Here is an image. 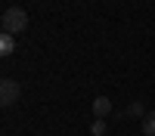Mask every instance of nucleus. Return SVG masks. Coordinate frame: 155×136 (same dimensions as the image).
I'll return each mask as SVG.
<instances>
[{
	"mask_svg": "<svg viewBox=\"0 0 155 136\" xmlns=\"http://www.w3.org/2000/svg\"><path fill=\"white\" fill-rule=\"evenodd\" d=\"M0 25H3V34H22L25 28H28V12H25L22 6H9L3 9V19H0Z\"/></svg>",
	"mask_w": 155,
	"mask_h": 136,
	"instance_id": "f257e3e1",
	"label": "nucleus"
},
{
	"mask_svg": "<svg viewBox=\"0 0 155 136\" xmlns=\"http://www.w3.org/2000/svg\"><path fill=\"white\" fill-rule=\"evenodd\" d=\"M19 96H22V84H19V81H12V77H3V81H0V105L19 102Z\"/></svg>",
	"mask_w": 155,
	"mask_h": 136,
	"instance_id": "f03ea898",
	"label": "nucleus"
},
{
	"mask_svg": "<svg viewBox=\"0 0 155 136\" xmlns=\"http://www.w3.org/2000/svg\"><path fill=\"white\" fill-rule=\"evenodd\" d=\"M109 115H112V102H109L106 96H96V99H93V118H102V121H106Z\"/></svg>",
	"mask_w": 155,
	"mask_h": 136,
	"instance_id": "7ed1b4c3",
	"label": "nucleus"
},
{
	"mask_svg": "<svg viewBox=\"0 0 155 136\" xmlns=\"http://www.w3.org/2000/svg\"><path fill=\"white\" fill-rule=\"evenodd\" d=\"M16 49V37L12 34H0V56H12Z\"/></svg>",
	"mask_w": 155,
	"mask_h": 136,
	"instance_id": "20e7f679",
	"label": "nucleus"
},
{
	"mask_svg": "<svg viewBox=\"0 0 155 136\" xmlns=\"http://www.w3.org/2000/svg\"><path fill=\"white\" fill-rule=\"evenodd\" d=\"M124 115H127V118H140V121H143V118L149 115V111H146V105H143V102H130Z\"/></svg>",
	"mask_w": 155,
	"mask_h": 136,
	"instance_id": "39448f33",
	"label": "nucleus"
},
{
	"mask_svg": "<svg viewBox=\"0 0 155 136\" xmlns=\"http://www.w3.org/2000/svg\"><path fill=\"white\" fill-rule=\"evenodd\" d=\"M143 136H155V111H149L143 118Z\"/></svg>",
	"mask_w": 155,
	"mask_h": 136,
	"instance_id": "423d86ee",
	"label": "nucleus"
},
{
	"mask_svg": "<svg viewBox=\"0 0 155 136\" xmlns=\"http://www.w3.org/2000/svg\"><path fill=\"white\" fill-rule=\"evenodd\" d=\"M90 133H93V136H106V121L96 118L93 124H90Z\"/></svg>",
	"mask_w": 155,
	"mask_h": 136,
	"instance_id": "0eeeda50",
	"label": "nucleus"
}]
</instances>
